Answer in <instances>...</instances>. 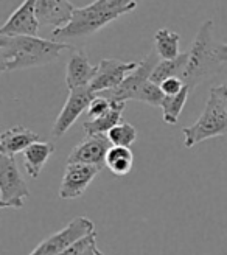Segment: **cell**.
I'll return each instance as SVG.
<instances>
[{"label": "cell", "mask_w": 227, "mask_h": 255, "mask_svg": "<svg viewBox=\"0 0 227 255\" xmlns=\"http://www.w3.org/2000/svg\"><path fill=\"white\" fill-rule=\"evenodd\" d=\"M67 42L44 39L39 36H8L0 34V70L16 72L42 67L56 62L64 52H73Z\"/></svg>", "instance_id": "obj_1"}, {"label": "cell", "mask_w": 227, "mask_h": 255, "mask_svg": "<svg viewBox=\"0 0 227 255\" xmlns=\"http://www.w3.org/2000/svg\"><path fill=\"white\" fill-rule=\"evenodd\" d=\"M213 30V20H204L188 50V62L182 81L190 92L218 75L224 64H227V44L215 39Z\"/></svg>", "instance_id": "obj_2"}, {"label": "cell", "mask_w": 227, "mask_h": 255, "mask_svg": "<svg viewBox=\"0 0 227 255\" xmlns=\"http://www.w3.org/2000/svg\"><path fill=\"white\" fill-rule=\"evenodd\" d=\"M138 5V0H94L83 8H77L69 25L53 30V41L66 42L67 39H81L92 36L108 23L129 14Z\"/></svg>", "instance_id": "obj_3"}, {"label": "cell", "mask_w": 227, "mask_h": 255, "mask_svg": "<svg viewBox=\"0 0 227 255\" xmlns=\"http://www.w3.org/2000/svg\"><path fill=\"white\" fill-rule=\"evenodd\" d=\"M182 134L185 148H193L213 137L227 135V105L210 92L203 114L192 126L182 128Z\"/></svg>", "instance_id": "obj_4"}, {"label": "cell", "mask_w": 227, "mask_h": 255, "mask_svg": "<svg viewBox=\"0 0 227 255\" xmlns=\"http://www.w3.org/2000/svg\"><path fill=\"white\" fill-rule=\"evenodd\" d=\"M30 188L19 171L14 157L0 154V209H22Z\"/></svg>", "instance_id": "obj_5"}, {"label": "cell", "mask_w": 227, "mask_h": 255, "mask_svg": "<svg viewBox=\"0 0 227 255\" xmlns=\"http://www.w3.org/2000/svg\"><path fill=\"white\" fill-rule=\"evenodd\" d=\"M92 232H95L94 223L86 216H78V218L72 220L64 229H61L59 232L41 241L28 255H61L73 243H77L78 240Z\"/></svg>", "instance_id": "obj_6"}, {"label": "cell", "mask_w": 227, "mask_h": 255, "mask_svg": "<svg viewBox=\"0 0 227 255\" xmlns=\"http://www.w3.org/2000/svg\"><path fill=\"white\" fill-rule=\"evenodd\" d=\"M159 61L160 58L156 53V50L153 48L142 61H138V67L126 76V80L117 89L98 94V95L106 97L112 103H126V101H129V100H137L138 92H140V89L151 80V75H153Z\"/></svg>", "instance_id": "obj_7"}, {"label": "cell", "mask_w": 227, "mask_h": 255, "mask_svg": "<svg viewBox=\"0 0 227 255\" xmlns=\"http://www.w3.org/2000/svg\"><path fill=\"white\" fill-rule=\"evenodd\" d=\"M138 67V62L120 61L115 58H103L97 66V75L89 86L94 94H103L117 89L129 73Z\"/></svg>", "instance_id": "obj_8"}, {"label": "cell", "mask_w": 227, "mask_h": 255, "mask_svg": "<svg viewBox=\"0 0 227 255\" xmlns=\"http://www.w3.org/2000/svg\"><path fill=\"white\" fill-rule=\"evenodd\" d=\"M97 97V94L92 92L91 87H83V89H73V91L69 92L66 105L62 106L59 116L55 120L53 129H52V135L53 137H62L70 128L75 125L80 119V116L89 109L92 100Z\"/></svg>", "instance_id": "obj_9"}, {"label": "cell", "mask_w": 227, "mask_h": 255, "mask_svg": "<svg viewBox=\"0 0 227 255\" xmlns=\"http://www.w3.org/2000/svg\"><path fill=\"white\" fill-rule=\"evenodd\" d=\"M100 171L102 168L94 167V165L67 163L59 185V198L66 201L81 198Z\"/></svg>", "instance_id": "obj_10"}, {"label": "cell", "mask_w": 227, "mask_h": 255, "mask_svg": "<svg viewBox=\"0 0 227 255\" xmlns=\"http://www.w3.org/2000/svg\"><path fill=\"white\" fill-rule=\"evenodd\" d=\"M39 28L41 25L37 20V0H23L2 25L0 34L37 36Z\"/></svg>", "instance_id": "obj_11"}, {"label": "cell", "mask_w": 227, "mask_h": 255, "mask_svg": "<svg viewBox=\"0 0 227 255\" xmlns=\"http://www.w3.org/2000/svg\"><path fill=\"white\" fill-rule=\"evenodd\" d=\"M111 148L112 143L108 135H86V138L72 149L67 163H86L103 170Z\"/></svg>", "instance_id": "obj_12"}, {"label": "cell", "mask_w": 227, "mask_h": 255, "mask_svg": "<svg viewBox=\"0 0 227 255\" xmlns=\"http://www.w3.org/2000/svg\"><path fill=\"white\" fill-rule=\"evenodd\" d=\"M75 9L70 0H37V20L41 27L59 30L70 23Z\"/></svg>", "instance_id": "obj_13"}, {"label": "cell", "mask_w": 227, "mask_h": 255, "mask_svg": "<svg viewBox=\"0 0 227 255\" xmlns=\"http://www.w3.org/2000/svg\"><path fill=\"white\" fill-rule=\"evenodd\" d=\"M97 75V66L89 62L84 50H73L66 66V84L69 91L89 87Z\"/></svg>", "instance_id": "obj_14"}, {"label": "cell", "mask_w": 227, "mask_h": 255, "mask_svg": "<svg viewBox=\"0 0 227 255\" xmlns=\"http://www.w3.org/2000/svg\"><path fill=\"white\" fill-rule=\"evenodd\" d=\"M34 142H39V134L37 132L22 125L12 126L0 134V154L14 157Z\"/></svg>", "instance_id": "obj_15"}, {"label": "cell", "mask_w": 227, "mask_h": 255, "mask_svg": "<svg viewBox=\"0 0 227 255\" xmlns=\"http://www.w3.org/2000/svg\"><path fill=\"white\" fill-rule=\"evenodd\" d=\"M53 152H55V145L52 142H34L22 152L25 171H27V174L31 179H37L41 176L47 160Z\"/></svg>", "instance_id": "obj_16"}, {"label": "cell", "mask_w": 227, "mask_h": 255, "mask_svg": "<svg viewBox=\"0 0 227 255\" xmlns=\"http://www.w3.org/2000/svg\"><path fill=\"white\" fill-rule=\"evenodd\" d=\"M124 108L126 103H114L112 109L108 114H105L103 117L83 122V129L86 135H108L111 129H114L118 123H121Z\"/></svg>", "instance_id": "obj_17"}, {"label": "cell", "mask_w": 227, "mask_h": 255, "mask_svg": "<svg viewBox=\"0 0 227 255\" xmlns=\"http://www.w3.org/2000/svg\"><path fill=\"white\" fill-rule=\"evenodd\" d=\"M179 42L181 34L170 28H159L154 34V50L163 61L176 59L181 55Z\"/></svg>", "instance_id": "obj_18"}, {"label": "cell", "mask_w": 227, "mask_h": 255, "mask_svg": "<svg viewBox=\"0 0 227 255\" xmlns=\"http://www.w3.org/2000/svg\"><path fill=\"white\" fill-rule=\"evenodd\" d=\"M187 62H188V52L181 53L176 59H168V61L160 59L153 75H151V81L160 86L168 78H182L187 69Z\"/></svg>", "instance_id": "obj_19"}, {"label": "cell", "mask_w": 227, "mask_h": 255, "mask_svg": "<svg viewBox=\"0 0 227 255\" xmlns=\"http://www.w3.org/2000/svg\"><path fill=\"white\" fill-rule=\"evenodd\" d=\"M134 165V154L131 148H124V146H112L106 156V167L109 171L117 176L123 177L126 174H129Z\"/></svg>", "instance_id": "obj_20"}, {"label": "cell", "mask_w": 227, "mask_h": 255, "mask_svg": "<svg viewBox=\"0 0 227 255\" xmlns=\"http://www.w3.org/2000/svg\"><path fill=\"white\" fill-rule=\"evenodd\" d=\"M190 89L187 86L182 89V92H179L178 95H171V97H165L163 103L160 106L162 109V120L167 125H176L179 122V116L187 103L188 95H190Z\"/></svg>", "instance_id": "obj_21"}, {"label": "cell", "mask_w": 227, "mask_h": 255, "mask_svg": "<svg viewBox=\"0 0 227 255\" xmlns=\"http://www.w3.org/2000/svg\"><path fill=\"white\" fill-rule=\"evenodd\" d=\"M108 138L112 143V146L131 148L137 140V129L134 125H131L128 122H121L114 128V129H111L108 132Z\"/></svg>", "instance_id": "obj_22"}, {"label": "cell", "mask_w": 227, "mask_h": 255, "mask_svg": "<svg viewBox=\"0 0 227 255\" xmlns=\"http://www.w3.org/2000/svg\"><path fill=\"white\" fill-rule=\"evenodd\" d=\"M165 94L162 92V89L159 84L153 83V81H148L142 89L140 92L137 95V101H142V103H146L149 106H154V108H160L163 100H165Z\"/></svg>", "instance_id": "obj_23"}, {"label": "cell", "mask_w": 227, "mask_h": 255, "mask_svg": "<svg viewBox=\"0 0 227 255\" xmlns=\"http://www.w3.org/2000/svg\"><path fill=\"white\" fill-rule=\"evenodd\" d=\"M112 106H114V103L111 100H108L103 95H97L92 100L89 109H87V120H94V119H98V117H103L105 114H108L112 109Z\"/></svg>", "instance_id": "obj_24"}, {"label": "cell", "mask_w": 227, "mask_h": 255, "mask_svg": "<svg viewBox=\"0 0 227 255\" xmlns=\"http://www.w3.org/2000/svg\"><path fill=\"white\" fill-rule=\"evenodd\" d=\"M95 245H97V232H92L89 235L83 237L81 240H78L77 243H73L70 248H67L61 255H83L84 252H87Z\"/></svg>", "instance_id": "obj_25"}, {"label": "cell", "mask_w": 227, "mask_h": 255, "mask_svg": "<svg viewBox=\"0 0 227 255\" xmlns=\"http://www.w3.org/2000/svg\"><path fill=\"white\" fill-rule=\"evenodd\" d=\"M184 87H185V83L182 81V78H168L160 84L162 92L167 97L178 95L179 92H182Z\"/></svg>", "instance_id": "obj_26"}, {"label": "cell", "mask_w": 227, "mask_h": 255, "mask_svg": "<svg viewBox=\"0 0 227 255\" xmlns=\"http://www.w3.org/2000/svg\"><path fill=\"white\" fill-rule=\"evenodd\" d=\"M210 92H212V94H215L218 98H221V100L224 101V103L227 105V81L223 83V84H220V86L212 87V89H210Z\"/></svg>", "instance_id": "obj_27"}, {"label": "cell", "mask_w": 227, "mask_h": 255, "mask_svg": "<svg viewBox=\"0 0 227 255\" xmlns=\"http://www.w3.org/2000/svg\"><path fill=\"white\" fill-rule=\"evenodd\" d=\"M97 251H98V248H97V245H95V246H92V248H91L89 251H87V252H84L83 255H98V254H97Z\"/></svg>", "instance_id": "obj_28"}, {"label": "cell", "mask_w": 227, "mask_h": 255, "mask_svg": "<svg viewBox=\"0 0 227 255\" xmlns=\"http://www.w3.org/2000/svg\"><path fill=\"white\" fill-rule=\"evenodd\" d=\"M97 254H98V255H106V254H103V252H102V251H100V249L97 251Z\"/></svg>", "instance_id": "obj_29"}]
</instances>
